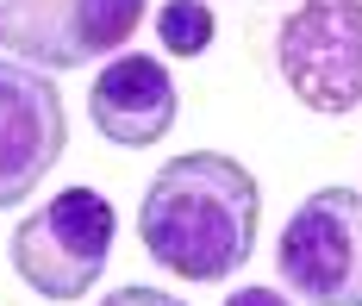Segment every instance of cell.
<instances>
[{"mask_svg": "<svg viewBox=\"0 0 362 306\" xmlns=\"http://www.w3.org/2000/svg\"><path fill=\"white\" fill-rule=\"evenodd\" d=\"M256 194L250 169L225 151H187L163 163L138 206V237L150 263H163L181 281H225L256 250Z\"/></svg>", "mask_w": 362, "mask_h": 306, "instance_id": "6da1fadb", "label": "cell"}, {"mask_svg": "<svg viewBox=\"0 0 362 306\" xmlns=\"http://www.w3.org/2000/svg\"><path fill=\"white\" fill-rule=\"evenodd\" d=\"M112 237H119V213H112L107 194L63 188V194H50V206L19 219L13 269L44 300H81L100 281V269H107Z\"/></svg>", "mask_w": 362, "mask_h": 306, "instance_id": "7a4b0ae2", "label": "cell"}, {"mask_svg": "<svg viewBox=\"0 0 362 306\" xmlns=\"http://www.w3.org/2000/svg\"><path fill=\"white\" fill-rule=\"evenodd\" d=\"M275 269L306 306H362V194H306L275 237Z\"/></svg>", "mask_w": 362, "mask_h": 306, "instance_id": "3957f363", "label": "cell"}, {"mask_svg": "<svg viewBox=\"0 0 362 306\" xmlns=\"http://www.w3.org/2000/svg\"><path fill=\"white\" fill-rule=\"evenodd\" d=\"M275 69L313 113L362 100V0H300L275 32Z\"/></svg>", "mask_w": 362, "mask_h": 306, "instance_id": "277c9868", "label": "cell"}, {"mask_svg": "<svg viewBox=\"0 0 362 306\" xmlns=\"http://www.w3.org/2000/svg\"><path fill=\"white\" fill-rule=\"evenodd\" d=\"M144 0H0V50L32 69H88L138 32Z\"/></svg>", "mask_w": 362, "mask_h": 306, "instance_id": "5b68a950", "label": "cell"}, {"mask_svg": "<svg viewBox=\"0 0 362 306\" xmlns=\"http://www.w3.org/2000/svg\"><path fill=\"white\" fill-rule=\"evenodd\" d=\"M69 144V113L57 81L32 63H0V213L57 169Z\"/></svg>", "mask_w": 362, "mask_h": 306, "instance_id": "8992f818", "label": "cell"}, {"mask_svg": "<svg viewBox=\"0 0 362 306\" xmlns=\"http://www.w3.org/2000/svg\"><path fill=\"white\" fill-rule=\"evenodd\" d=\"M88 113H94V131L107 144H125V151H144L156 138H169L175 125V76L150 57H112L100 63V76L88 88Z\"/></svg>", "mask_w": 362, "mask_h": 306, "instance_id": "52a82bcc", "label": "cell"}, {"mask_svg": "<svg viewBox=\"0 0 362 306\" xmlns=\"http://www.w3.org/2000/svg\"><path fill=\"white\" fill-rule=\"evenodd\" d=\"M156 38L169 57H200L206 44H213V13H206V0H169V6H156Z\"/></svg>", "mask_w": 362, "mask_h": 306, "instance_id": "ba28073f", "label": "cell"}, {"mask_svg": "<svg viewBox=\"0 0 362 306\" xmlns=\"http://www.w3.org/2000/svg\"><path fill=\"white\" fill-rule=\"evenodd\" d=\"M100 306H181L175 294H163V288H112Z\"/></svg>", "mask_w": 362, "mask_h": 306, "instance_id": "9c48e42d", "label": "cell"}, {"mask_svg": "<svg viewBox=\"0 0 362 306\" xmlns=\"http://www.w3.org/2000/svg\"><path fill=\"white\" fill-rule=\"evenodd\" d=\"M225 306H300V300H288L281 288H238Z\"/></svg>", "mask_w": 362, "mask_h": 306, "instance_id": "30bf717a", "label": "cell"}]
</instances>
